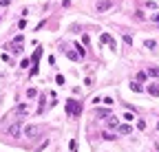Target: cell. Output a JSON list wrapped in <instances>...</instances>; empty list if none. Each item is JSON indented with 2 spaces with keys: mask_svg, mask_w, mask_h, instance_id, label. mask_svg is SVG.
I'll return each mask as SVG.
<instances>
[{
  "mask_svg": "<svg viewBox=\"0 0 159 152\" xmlns=\"http://www.w3.org/2000/svg\"><path fill=\"white\" fill-rule=\"evenodd\" d=\"M64 108H66V115H71V117H77L80 112H82V104H80V101H75V99H69Z\"/></svg>",
  "mask_w": 159,
  "mask_h": 152,
  "instance_id": "obj_1",
  "label": "cell"
},
{
  "mask_svg": "<svg viewBox=\"0 0 159 152\" xmlns=\"http://www.w3.org/2000/svg\"><path fill=\"white\" fill-rule=\"evenodd\" d=\"M111 7H113V0H97V4H95V9H97L100 13L102 11H108Z\"/></svg>",
  "mask_w": 159,
  "mask_h": 152,
  "instance_id": "obj_2",
  "label": "cell"
},
{
  "mask_svg": "<svg viewBox=\"0 0 159 152\" xmlns=\"http://www.w3.org/2000/svg\"><path fill=\"white\" fill-rule=\"evenodd\" d=\"M100 44H108V46L115 51V42H113V38L108 35V33H102V35H100Z\"/></svg>",
  "mask_w": 159,
  "mask_h": 152,
  "instance_id": "obj_3",
  "label": "cell"
},
{
  "mask_svg": "<svg viewBox=\"0 0 159 152\" xmlns=\"http://www.w3.org/2000/svg\"><path fill=\"white\" fill-rule=\"evenodd\" d=\"M25 134H27L29 139H33V137H38V134H40V128H38V126H27V128H25Z\"/></svg>",
  "mask_w": 159,
  "mask_h": 152,
  "instance_id": "obj_4",
  "label": "cell"
},
{
  "mask_svg": "<svg viewBox=\"0 0 159 152\" xmlns=\"http://www.w3.org/2000/svg\"><path fill=\"white\" fill-rule=\"evenodd\" d=\"M7 132L11 134V137H18V134H20V121H13V123L7 128Z\"/></svg>",
  "mask_w": 159,
  "mask_h": 152,
  "instance_id": "obj_5",
  "label": "cell"
},
{
  "mask_svg": "<svg viewBox=\"0 0 159 152\" xmlns=\"http://www.w3.org/2000/svg\"><path fill=\"white\" fill-rule=\"evenodd\" d=\"M148 93L152 95V97H159V86H157V84H150V86H148Z\"/></svg>",
  "mask_w": 159,
  "mask_h": 152,
  "instance_id": "obj_6",
  "label": "cell"
},
{
  "mask_svg": "<svg viewBox=\"0 0 159 152\" xmlns=\"http://www.w3.org/2000/svg\"><path fill=\"white\" fill-rule=\"evenodd\" d=\"M133 132V128L128 126V123H124V126H119V134H130Z\"/></svg>",
  "mask_w": 159,
  "mask_h": 152,
  "instance_id": "obj_7",
  "label": "cell"
},
{
  "mask_svg": "<svg viewBox=\"0 0 159 152\" xmlns=\"http://www.w3.org/2000/svg\"><path fill=\"white\" fill-rule=\"evenodd\" d=\"M16 112H18V115H27V112H29V106H27V104H20L18 108H16Z\"/></svg>",
  "mask_w": 159,
  "mask_h": 152,
  "instance_id": "obj_8",
  "label": "cell"
},
{
  "mask_svg": "<svg viewBox=\"0 0 159 152\" xmlns=\"http://www.w3.org/2000/svg\"><path fill=\"white\" fill-rule=\"evenodd\" d=\"M130 88H133L135 93H141V91H144V86H141L139 82H133V84H130Z\"/></svg>",
  "mask_w": 159,
  "mask_h": 152,
  "instance_id": "obj_9",
  "label": "cell"
},
{
  "mask_svg": "<svg viewBox=\"0 0 159 152\" xmlns=\"http://www.w3.org/2000/svg\"><path fill=\"white\" fill-rule=\"evenodd\" d=\"M146 77H148V73H146V71H139V73H137V82H139V84L146 82Z\"/></svg>",
  "mask_w": 159,
  "mask_h": 152,
  "instance_id": "obj_10",
  "label": "cell"
},
{
  "mask_svg": "<svg viewBox=\"0 0 159 152\" xmlns=\"http://www.w3.org/2000/svg\"><path fill=\"white\" fill-rule=\"evenodd\" d=\"M97 117H106V119H108V117H111V110H106V108H100V110H97Z\"/></svg>",
  "mask_w": 159,
  "mask_h": 152,
  "instance_id": "obj_11",
  "label": "cell"
},
{
  "mask_svg": "<svg viewBox=\"0 0 159 152\" xmlns=\"http://www.w3.org/2000/svg\"><path fill=\"white\" fill-rule=\"evenodd\" d=\"M40 58H42V49H38L36 53H33V64H38V62H40Z\"/></svg>",
  "mask_w": 159,
  "mask_h": 152,
  "instance_id": "obj_12",
  "label": "cell"
},
{
  "mask_svg": "<svg viewBox=\"0 0 159 152\" xmlns=\"http://www.w3.org/2000/svg\"><path fill=\"white\" fill-rule=\"evenodd\" d=\"M106 126H108V128H117V119H115V117H108V121H106Z\"/></svg>",
  "mask_w": 159,
  "mask_h": 152,
  "instance_id": "obj_13",
  "label": "cell"
},
{
  "mask_svg": "<svg viewBox=\"0 0 159 152\" xmlns=\"http://www.w3.org/2000/svg\"><path fill=\"white\" fill-rule=\"evenodd\" d=\"M75 51H77V55H80V58H84V53H86V51H84V46H82V44H75Z\"/></svg>",
  "mask_w": 159,
  "mask_h": 152,
  "instance_id": "obj_14",
  "label": "cell"
},
{
  "mask_svg": "<svg viewBox=\"0 0 159 152\" xmlns=\"http://www.w3.org/2000/svg\"><path fill=\"white\" fill-rule=\"evenodd\" d=\"M36 95H38V91H36V88H27V97H29V99H33Z\"/></svg>",
  "mask_w": 159,
  "mask_h": 152,
  "instance_id": "obj_15",
  "label": "cell"
},
{
  "mask_svg": "<svg viewBox=\"0 0 159 152\" xmlns=\"http://www.w3.org/2000/svg\"><path fill=\"white\" fill-rule=\"evenodd\" d=\"M144 46H146V49H155V46H157V42H155V40H146V42H144Z\"/></svg>",
  "mask_w": 159,
  "mask_h": 152,
  "instance_id": "obj_16",
  "label": "cell"
},
{
  "mask_svg": "<svg viewBox=\"0 0 159 152\" xmlns=\"http://www.w3.org/2000/svg\"><path fill=\"white\" fill-rule=\"evenodd\" d=\"M148 75H152V77H159V69H157V66H152V69H148Z\"/></svg>",
  "mask_w": 159,
  "mask_h": 152,
  "instance_id": "obj_17",
  "label": "cell"
},
{
  "mask_svg": "<svg viewBox=\"0 0 159 152\" xmlns=\"http://www.w3.org/2000/svg\"><path fill=\"white\" fill-rule=\"evenodd\" d=\"M124 44H126V46H130V44H133V38H130L128 33H124Z\"/></svg>",
  "mask_w": 159,
  "mask_h": 152,
  "instance_id": "obj_18",
  "label": "cell"
},
{
  "mask_svg": "<svg viewBox=\"0 0 159 152\" xmlns=\"http://www.w3.org/2000/svg\"><path fill=\"white\" fill-rule=\"evenodd\" d=\"M66 55H69V58H71V60H82V58H80V55H77V53H73V51H66Z\"/></svg>",
  "mask_w": 159,
  "mask_h": 152,
  "instance_id": "obj_19",
  "label": "cell"
},
{
  "mask_svg": "<svg viewBox=\"0 0 159 152\" xmlns=\"http://www.w3.org/2000/svg\"><path fill=\"white\" fill-rule=\"evenodd\" d=\"M124 119H126V121H133L135 115H133V112H124Z\"/></svg>",
  "mask_w": 159,
  "mask_h": 152,
  "instance_id": "obj_20",
  "label": "cell"
},
{
  "mask_svg": "<svg viewBox=\"0 0 159 152\" xmlns=\"http://www.w3.org/2000/svg\"><path fill=\"white\" fill-rule=\"evenodd\" d=\"M102 139H106V141H113V139H115V137H113L111 132H104V134H102Z\"/></svg>",
  "mask_w": 159,
  "mask_h": 152,
  "instance_id": "obj_21",
  "label": "cell"
},
{
  "mask_svg": "<svg viewBox=\"0 0 159 152\" xmlns=\"http://www.w3.org/2000/svg\"><path fill=\"white\" fill-rule=\"evenodd\" d=\"M146 7H148V9H157V2H152V0H148V2H146Z\"/></svg>",
  "mask_w": 159,
  "mask_h": 152,
  "instance_id": "obj_22",
  "label": "cell"
},
{
  "mask_svg": "<svg viewBox=\"0 0 159 152\" xmlns=\"http://www.w3.org/2000/svg\"><path fill=\"white\" fill-rule=\"evenodd\" d=\"M82 42H84V46H88V44H91V38H88V35H84V38H82Z\"/></svg>",
  "mask_w": 159,
  "mask_h": 152,
  "instance_id": "obj_23",
  "label": "cell"
},
{
  "mask_svg": "<svg viewBox=\"0 0 159 152\" xmlns=\"http://www.w3.org/2000/svg\"><path fill=\"white\" fill-rule=\"evenodd\" d=\"M137 128L139 130H146V121H137Z\"/></svg>",
  "mask_w": 159,
  "mask_h": 152,
  "instance_id": "obj_24",
  "label": "cell"
},
{
  "mask_svg": "<svg viewBox=\"0 0 159 152\" xmlns=\"http://www.w3.org/2000/svg\"><path fill=\"white\" fill-rule=\"evenodd\" d=\"M11 4V0H0V7H9Z\"/></svg>",
  "mask_w": 159,
  "mask_h": 152,
  "instance_id": "obj_25",
  "label": "cell"
},
{
  "mask_svg": "<svg viewBox=\"0 0 159 152\" xmlns=\"http://www.w3.org/2000/svg\"><path fill=\"white\" fill-rule=\"evenodd\" d=\"M152 20H155L157 24H159V13H155V15H152Z\"/></svg>",
  "mask_w": 159,
  "mask_h": 152,
  "instance_id": "obj_26",
  "label": "cell"
},
{
  "mask_svg": "<svg viewBox=\"0 0 159 152\" xmlns=\"http://www.w3.org/2000/svg\"><path fill=\"white\" fill-rule=\"evenodd\" d=\"M62 4H64V7H69V4H71V0H62Z\"/></svg>",
  "mask_w": 159,
  "mask_h": 152,
  "instance_id": "obj_27",
  "label": "cell"
},
{
  "mask_svg": "<svg viewBox=\"0 0 159 152\" xmlns=\"http://www.w3.org/2000/svg\"><path fill=\"white\" fill-rule=\"evenodd\" d=\"M157 130H159V123H157Z\"/></svg>",
  "mask_w": 159,
  "mask_h": 152,
  "instance_id": "obj_28",
  "label": "cell"
}]
</instances>
